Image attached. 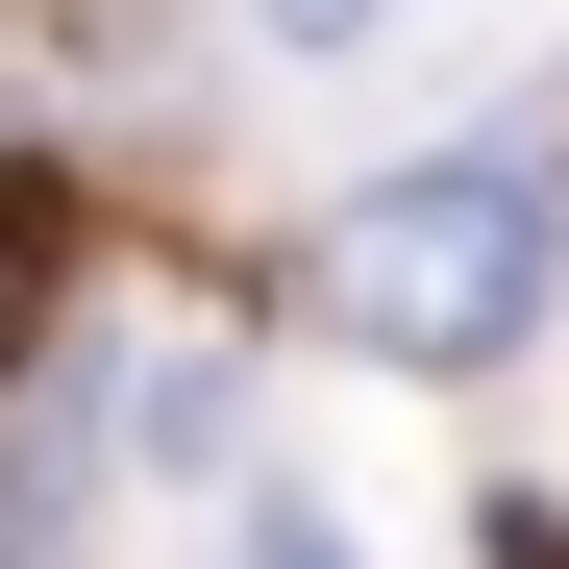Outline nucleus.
<instances>
[{
  "instance_id": "obj_1",
  "label": "nucleus",
  "mask_w": 569,
  "mask_h": 569,
  "mask_svg": "<svg viewBox=\"0 0 569 569\" xmlns=\"http://www.w3.org/2000/svg\"><path fill=\"white\" fill-rule=\"evenodd\" d=\"M545 272H569V173L545 149H397L371 199L322 223V322L371 371H496L545 322Z\"/></svg>"
},
{
  "instance_id": "obj_3",
  "label": "nucleus",
  "mask_w": 569,
  "mask_h": 569,
  "mask_svg": "<svg viewBox=\"0 0 569 569\" xmlns=\"http://www.w3.org/2000/svg\"><path fill=\"white\" fill-rule=\"evenodd\" d=\"M100 446H124V470H223V371H199V347H149L124 397H100Z\"/></svg>"
},
{
  "instance_id": "obj_4",
  "label": "nucleus",
  "mask_w": 569,
  "mask_h": 569,
  "mask_svg": "<svg viewBox=\"0 0 569 569\" xmlns=\"http://www.w3.org/2000/svg\"><path fill=\"white\" fill-rule=\"evenodd\" d=\"M248 569H371V545H347L322 496H272V520H248Z\"/></svg>"
},
{
  "instance_id": "obj_2",
  "label": "nucleus",
  "mask_w": 569,
  "mask_h": 569,
  "mask_svg": "<svg viewBox=\"0 0 569 569\" xmlns=\"http://www.w3.org/2000/svg\"><path fill=\"white\" fill-rule=\"evenodd\" d=\"M50 298H74V173H50V149H0V371L50 347Z\"/></svg>"
}]
</instances>
